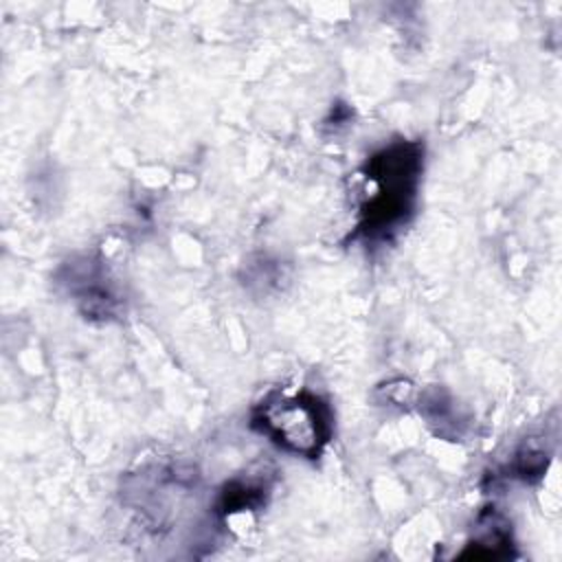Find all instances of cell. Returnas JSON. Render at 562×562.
Returning <instances> with one entry per match:
<instances>
[{
  "label": "cell",
  "mask_w": 562,
  "mask_h": 562,
  "mask_svg": "<svg viewBox=\"0 0 562 562\" xmlns=\"http://www.w3.org/2000/svg\"><path fill=\"white\" fill-rule=\"evenodd\" d=\"M57 283L68 292L86 318L110 321L121 310V299L108 266L94 255H79L61 263Z\"/></svg>",
  "instance_id": "obj_3"
},
{
  "label": "cell",
  "mask_w": 562,
  "mask_h": 562,
  "mask_svg": "<svg viewBox=\"0 0 562 562\" xmlns=\"http://www.w3.org/2000/svg\"><path fill=\"white\" fill-rule=\"evenodd\" d=\"M268 485L261 481H231L224 485V490L217 496V512L222 516H231L237 512L255 509L266 503Z\"/></svg>",
  "instance_id": "obj_5"
},
{
  "label": "cell",
  "mask_w": 562,
  "mask_h": 562,
  "mask_svg": "<svg viewBox=\"0 0 562 562\" xmlns=\"http://www.w3.org/2000/svg\"><path fill=\"white\" fill-rule=\"evenodd\" d=\"M250 428L279 450L314 461L334 437V411L310 389L270 391L252 406Z\"/></svg>",
  "instance_id": "obj_2"
},
{
  "label": "cell",
  "mask_w": 562,
  "mask_h": 562,
  "mask_svg": "<svg viewBox=\"0 0 562 562\" xmlns=\"http://www.w3.org/2000/svg\"><path fill=\"white\" fill-rule=\"evenodd\" d=\"M512 544V529L503 514H498L494 507H487L479 514L472 540L468 542V549L463 551V558H505L509 555Z\"/></svg>",
  "instance_id": "obj_4"
},
{
  "label": "cell",
  "mask_w": 562,
  "mask_h": 562,
  "mask_svg": "<svg viewBox=\"0 0 562 562\" xmlns=\"http://www.w3.org/2000/svg\"><path fill=\"white\" fill-rule=\"evenodd\" d=\"M424 156L426 149L419 138H395L367 156L362 165L367 191L358 206L353 241L382 246L413 220L424 176Z\"/></svg>",
  "instance_id": "obj_1"
}]
</instances>
